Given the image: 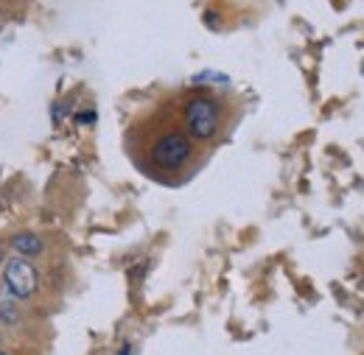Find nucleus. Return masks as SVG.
I'll return each mask as SVG.
<instances>
[{
  "label": "nucleus",
  "mask_w": 364,
  "mask_h": 355,
  "mask_svg": "<svg viewBox=\"0 0 364 355\" xmlns=\"http://www.w3.org/2000/svg\"><path fill=\"white\" fill-rule=\"evenodd\" d=\"M3 285L14 300H28L40 288V274L28 263V258L14 255L3 263Z\"/></svg>",
  "instance_id": "obj_1"
},
{
  "label": "nucleus",
  "mask_w": 364,
  "mask_h": 355,
  "mask_svg": "<svg viewBox=\"0 0 364 355\" xmlns=\"http://www.w3.org/2000/svg\"><path fill=\"white\" fill-rule=\"evenodd\" d=\"M185 124H188L191 134L199 137V140L213 137L216 129H219V109H216V104L210 98H193V101H188V106H185Z\"/></svg>",
  "instance_id": "obj_2"
},
{
  "label": "nucleus",
  "mask_w": 364,
  "mask_h": 355,
  "mask_svg": "<svg viewBox=\"0 0 364 355\" xmlns=\"http://www.w3.org/2000/svg\"><path fill=\"white\" fill-rule=\"evenodd\" d=\"M188 154H191V146H188V140H185L182 134H166V137H160V140L154 143V148H151L154 165H160V168H166V171L180 168L182 163L188 160Z\"/></svg>",
  "instance_id": "obj_3"
},
{
  "label": "nucleus",
  "mask_w": 364,
  "mask_h": 355,
  "mask_svg": "<svg viewBox=\"0 0 364 355\" xmlns=\"http://www.w3.org/2000/svg\"><path fill=\"white\" fill-rule=\"evenodd\" d=\"M11 249H14V255H20V258H34V255L43 252V241H40V235H34V232H14V235H11Z\"/></svg>",
  "instance_id": "obj_4"
},
{
  "label": "nucleus",
  "mask_w": 364,
  "mask_h": 355,
  "mask_svg": "<svg viewBox=\"0 0 364 355\" xmlns=\"http://www.w3.org/2000/svg\"><path fill=\"white\" fill-rule=\"evenodd\" d=\"M17 300L6 291V285L0 283V324H14L17 322Z\"/></svg>",
  "instance_id": "obj_5"
},
{
  "label": "nucleus",
  "mask_w": 364,
  "mask_h": 355,
  "mask_svg": "<svg viewBox=\"0 0 364 355\" xmlns=\"http://www.w3.org/2000/svg\"><path fill=\"white\" fill-rule=\"evenodd\" d=\"M193 82L196 84H205V82H216V84H228L230 79L225 76V73H213V70H205V73H196L193 76Z\"/></svg>",
  "instance_id": "obj_6"
},
{
  "label": "nucleus",
  "mask_w": 364,
  "mask_h": 355,
  "mask_svg": "<svg viewBox=\"0 0 364 355\" xmlns=\"http://www.w3.org/2000/svg\"><path fill=\"white\" fill-rule=\"evenodd\" d=\"M129 353H132V347H129V344H124V347H121V353H118V355H129Z\"/></svg>",
  "instance_id": "obj_7"
},
{
  "label": "nucleus",
  "mask_w": 364,
  "mask_h": 355,
  "mask_svg": "<svg viewBox=\"0 0 364 355\" xmlns=\"http://www.w3.org/2000/svg\"><path fill=\"white\" fill-rule=\"evenodd\" d=\"M0 263H3V249H0Z\"/></svg>",
  "instance_id": "obj_8"
},
{
  "label": "nucleus",
  "mask_w": 364,
  "mask_h": 355,
  "mask_svg": "<svg viewBox=\"0 0 364 355\" xmlns=\"http://www.w3.org/2000/svg\"><path fill=\"white\" fill-rule=\"evenodd\" d=\"M0 355H3V353H0Z\"/></svg>",
  "instance_id": "obj_9"
}]
</instances>
